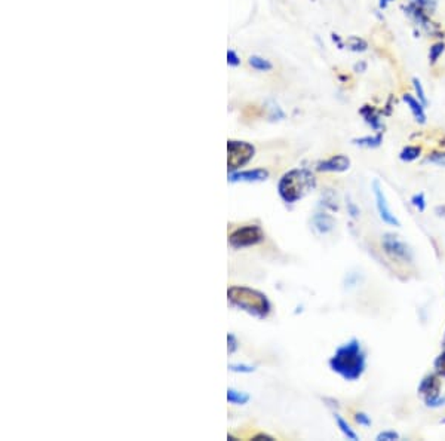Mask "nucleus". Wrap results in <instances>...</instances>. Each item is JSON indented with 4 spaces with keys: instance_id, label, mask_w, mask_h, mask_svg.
I'll use <instances>...</instances> for the list:
<instances>
[{
    "instance_id": "f257e3e1",
    "label": "nucleus",
    "mask_w": 445,
    "mask_h": 441,
    "mask_svg": "<svg viewBox=\"0 0 445 441\" xmlns=\"http://www.w3.org/2000/svg\"><path fill=\"white\" fill-rule=\"evenodd\" d=\"M329 369L347 382L359 380L367 370V353L362 343L352 338L340 345L328 361Z\"/></svg>"
},
{
    "instance_id": "f03ea898",
    "label": "nucleus",
    "mask_w": 445,
    "mask_h": 441,
    "mask_svg": "<svg viewBox=\"0 0 445 441\" xmlns=\"http://www.w3.org/2000/svg\"><path fill=\"white\" fill-rule=\"evenodd\" d=\"M314 188V177L307 170H291L282 176L277 185L280 196L287 204H295Z\"/></svg>"
},
{
    "instance_id": "7ed1b4c3",
    "label": "nucleus",
    "mask_w": 445,
    "mask_h": 441,
    "mask_svg": "<svg viewBox=\"0 0 445 441\" xmlns=\"http://www.w3.org/2000/svg\"><path fill=\"white\" fill-rule=\"evenodd\" d=\"M227 296L233 305L242 308L244 310L260 318L267 317L272 309L266 294L258 290L248 287H230Z\"/></svg>"
},
{
    "instance_id": "20e7f679",
    "label": "nucleus",
    "mask_w": 445,
    "mask_h": 441,
    "mask_svg": "<svg viewBox=\"0 0 445 441\" xmlns=\"http://www.w3.org/2000/svg\"><path fill=\"white\" fill-rule=\"evenodd\" d=\"M382 247L384 253L391 257L394 262L404 263V265H413L414 253L411 247L405 241H402L399 236L394 233H384L382 238Z\"/></svg>"
},
{
    "instance_id": "39448f33",
    "label": "nucleus",
    "mask_w": 445,
    "mask_h": 441,
    "mask_svg": "<svg viewBox=\"0 0 445 441\" xmlns=\"http://www.w3.org/2000/svg\"><path fill=\"white\" fill-rule=\"evenodd\" d=\"M227 152H229V159H227L229 170L235 173L237 168L244 167L245 163H248L252 159L255 149L250 143L230 140L227 143Z\"/></svg>"
},
{
    "instance_id": "423d86ee",
    "label": "nucleus",
    "mask_w": 445,
    "mask_h": 441,
    "mask_svg": "<svg viewBox=\"0 0 445 441\" xmlns=\"http://www.w3.org/2000/svg\"><path fill=\"white\" fill-rule=\"evenodd\" d=\"M263 240H265V232L262 230V228L255 225H248V226L236 229L229 236V244L233 248H245V247L257 245Z\"/></svg>"
},
{
    "instance_id": "0eeeda50",
    "label": "nucleus",
    "mask_w": 445,
    "mask_h": 441,
    "mask_svg": "<svg viewBox=\"0 0 445 441\" xmlns=\"http://www.w3.org/2000/svg\"><path fill=\"white\" fill-rule=\"evenodd\" d=\"M373 193H374V199H376L377 213H379V217L382 218V222L386 223L387 226L401 228V222L398 220V217L394 214L391 207H389L386 193H384L382 185L379 183V180L373 181Z\"/></svg>"
},
{
    "instance_id": "6e6552de",
    "label": "nucleus",
    "mask_w": 445,
    "mask_h": 441,
    "mask_svg": "<svg viewBox=\"0 0 445 441\" xmlns=\"http://www.w3.org/2000/svg\"><path fill=\"white\" fill-rule=\"evenodd\" d=\"M442 377L435 372V373H431V375H426L420 383H419V388H417V392L419 395L424 398H431V397H435V395H439L441 394V387H442Z\"/></svg>"
},
{
    "instance_id": "1a4fd4ad",
    "label": "nucleus",
    "mask_w": 445,
    "mask_h": 441,
    "mask_svg": "<svg viewBox=\"0 0 445 441\" xmlns=\"http://www.w3.org/2000/svg\"><path fill=\"white\" fill-rule=\"evenodd\" d=\"M350 168V159L346 155H334L318 163L321 173H344Z\"/></svg>"
},
{
    "instance_id": "9d476101",
    "label": "nucleus",
    "mask_w": 445,
    "mask_h": 441,
    "mask_svg": "<svg viewBox=\"0 0 445 441\" xmlns=\"http://www.w3.org/2000/svg\"><path fill=\"white\" fill-rule=\"evenodd\" d=\"M402 100L406 104V107L410 108V112L413 113L416 122H419L420 125H424L426 119H428V116H426V110H424L426 106L413 94H404Z\"/></svg>"
},
{
    "instance_id": "9b49d317",
    "label": "nucleus",
    "mask_w": 445,
    "mask_h": 441,
    "mask_svg": "<svg viewBox=\"0 0 445 441\" xmlns=\"http://www.w3.org/2000/svg\"><path fill=\"white\" fill-rule=\"evenodd\" d=\"M359 115L364 118V121L373 128L374 131L377 133H382V128H383V123H382V116H380V112L374 107V106H369V104H365L361 110H359Z\"/></svg>"
},
{
    "instance_id": "f8f14e48",
    "label": "nucleus",
    "mask_w": 445,
    "mask_h": 441,
    "mask_svg": "<svg viewBox=\"0 0 445 441\" xmlns=\"http://www.w3.org/2000/svg\"><path fill=\"white\" fill-rule=\"evenodd\" d=\"M269 177L267 170H248V171H240V173H230L229 178L230 181H263Z\"/></svg>"
},
{
    "instance_id": "ddd939ff",
    "label": "nucleus",
    "mask_w": 445,
    "mask_h": 441,
    "mask_svg": "<svg viewBox=\"0 0 445 441\" xmlns=\"http://www.w3.org/2000/svg\"><path fill=\"white\" fill-rule=\"evenodd\" d=\"M383 143V134L379 133L376 136H365L361 138H355L354 144L359 146V147H365V149H377Z\"/></svg>"
},
{
    "instance_id": "4468645a",
    "label": "nucleus",
    "mask_w": 445,
    "mask_h": 441,
    "mask_svg": "<svg viewBox=\"0 0 445 441\" xmlns=\"http://www.w3.org/2000/svg\"><path fill=\"white\" fill-rule=\"evenodd\" d=\"M334 419H336V424H337L339 430L342 431V434H343L347 440H350V441H358V440H359L358 434L354 431V428H352V427L347 424V420H346V419H343L340 415H336V416H334Z\"/></svg>"
},
{
    "instance_id": "2eb2a0df",
    "label": "nucleus",
    "mask_w": 445,
    "mask_h": 441,
    "mask_svg": "<svg viewBox=\"0 0 445 441\" xmlns=\"http://www.w3.org/2000/svg\"><path fill=\"white\" fill-rule=\"evenodd\" d=\"M421 156L420 146H405L399 153V159L402 162H414Z\"/></svg>"
},
{
    "instance_id": "dca6fc26",
    "label": "nucleus",
    "mask_w": 445,
    "mask_h": 441,
    "mask_svg": "<svg viewBox=\"0 0 445 441\" xmlns=\"http://www.w3.org/2000/svg\"><path fill=\"white\" fill-rule=\"evenodd\" d=\"M346 46L354 52H364L368 49V42L359 38V36H350V38H347L346 41Z\"/></svg>"
},
{
    "instance_id": "f3484780",
    "label": "nucleus",
    "mask_w": 445,
    "mask_h": 441,
    "mask_svg": "<svg viewBox=\"0 0 445 441\" xmlns=\"http://www.w3.org/2000/svg\"><path fill=\"white\" fill-rule=\"evenodd\" d=\"M445 51V44L444 42H436L431 46L429 49V63L431 66H435L438 63V60L441 59V55Z\"/></svg>"
},
{
    "instance_id": "a211bd4d",
    "label": "nucleus",
    "mask_w": 445,
    "mask_h": 441,
    "mask_svg": "<svg viewBox=\"0 0 445 441\" xmlns=\"http://www.w3.org/2000/svg\"><path fill=\"white\" fill-rule=\"evenodd\" d=\"M250 66L258 71H269L272 70V63L262 59V57H257V55H252V57L250 59Z\"/></svg>"
},
{
    "instance_id": "6ab92c4d",
    "label": "nucleus",
    "mask_w": 445,
    "mask_h": 441,
    "mask_svg": "<svg viewBox=\"0 0 445 441\" xmlns=\"http://www.w3.org/2000/svg\"><path fill=\"white\" fill-rule=\"evenodd\" d=\"M227 400L232 404H245L250 400V395L245 392H237L235 390H229L227 391Z\"/></svg>"
},
{
    "instance_id": "aec40b11",
    "label": "nucleus",
    "mask_w": 445,
    "mask_h": 441,
    "mask_svg": "<svg viewBox=\"0 0 445 441\" xmlns=\"http://www.w3.org/2000/svg\"><path fill=\"white\" fill-rule=\"evenodd\" d=\"M410 202H411V206H413L414 208H417L420 213H424V211H426V207H428V202H426V196H424L423 192L413 195Z\"/></svg>"
},
{
    "instance_id": "412c9836",
    "label": "nucleus",
    "mask_w": 445,
    "mask_h": 441,
    "mask_svg": "<svg viewBox=\"0 0 445 441\" xmlns=\"http://www.w3.org/2000/svg\"><path fill=\"white\" fill-rule=\"evenodd\" d=\"M413 88H414V93H416V97L424 104V106H428V97H426V91H424V88H423V85H421V82H420V79H417V78H413Z\"/></svg>"
},
{
    "instance_id": "4be33fe9",
    "label": "nucleus",
    "mask_w": 445,
    "mask_h": 441,
    "mask_svg": "<svg viewBox=\"0 0 445 441\" xmlns=\"http://www.w3.org/2000/svg\"><path fill=\"white\" fill-rule=\"evenodd\" d=\"M426 162H431L439 167H445V152L444 151H434L428 156H426Z\"/></svg>"
},
{
    "instance_id": "5701e85b",
    "label": "nucleus",
    "mask_w": 445,
    "mask_h": 441,
    "mask_svg": "<svg viewBox=\"0 0 445 441\" xmlns=\"http://www.w3.org/2000/svg\"><path fill=\"white\" fill-rule=\"evenodd\" d=\"M424 404H426V407H431V409L444 407L445 406V395L439 394V395H435L431 398H424Z\"/></svg>"
},
{
    "instance_id": "b1692460",
    "label": "nucleus",
    "mask_w": 445,
    "mask_h": 441,
    "mask_svg": "<svg viewBox=\"0 0 445 441\" xmlns=\"http://www.w3.org/2000/svg\"><path fill=\"white\" fill-rule=\"evenodd\" d=\"M321 218H322V222H319L318 218H314V225H317V228L322 232V233H325V232H329L331 229H332V226H334V222H332V218L331 217H328V216H321Z\"/></svg>"
},
{
    "instance_id": "393cba45",
    "label": "nucleus",
    "mask_w": 445,
    "mask_h": 441,
    "mask_svg": "<svg viewBox=\"0 0 445 441\" xmlns=\"http://www.w3.org/2000/svg\"><path fill=\"white\" fill-rule=\"evenodd\" d=\"M434 367H435V372L445 379V351L442 354H439L434 363Z\"/></svg>"
},
{
    "instance_id": "a878e982",
    "label": "nucleus",
    "mask_w": 445,
    "mask_h": 441,
    "mask_svg": "<svg viewBox=\"0 0 445 441\" xmlns=\"http://www.w3.org/2000/svg\"><path fill=\"white\" fill-rule=\"evenodd\" d=\"M376 440L377 441H397V440H399V434L397 431H392V430H386V431H382L380 434H377Z\"/></svg>"
},
{
    "instance_id": "bb28decb",
    "label": "nucleus",
    "mask_w": 445,
    "mask_h": 441,
    "mask_svg": "<svg viewBox=\"0 0 445 441\" xmlns=\"http://www.w3.org/2000/svg\"><path fill=\"white\" fill-rule=\"evenodd\" d=\"M355 422H357L358 425L365 427V428H368V427L373 425V420H371V417H369L367 413H364V412H358V413H355Z\"/></svg>"
},
{
    "instance_id": "cd10ccee",
    "label": "nucleus",
    "mask_w": 445,
    "mask_h": 441,
    "mask_svg": "<svg viewBox=\"0 0 445 441\" xmlns=\"http://www.w3.org/2000/svg\"><path fill=\"white\" fill-rule=\"evenodd\" d=\"M230 369H232L233 372H244V373H251V372H254V367H251V365H244V364L230 365Z\"/></svg>"
},
{
    "instance_id": "c85d7f7f",
    "label": "nucleus",
    "mask_w": 445,
    "mask_h": 441,
    "mask_svg": "<svg viewBox=\"0 0 445 441\" xmlns=\"http://www.w3.org/2000/svg\"><path fill=\"white\" fill-rule=\"evenodd\" d=\"M227 63H229L230 66H239L240 60H239V57H237L235 51H229V52H227Z\"/></svg>"
},
{
    "instance_id": "c756f323",
    "label": "nucleus",
    "mask_w": 445,
    "mask_h": 441,
    "mask_svg": "<svg viewBox=\"0 0 445 441\" xmlns=\"http://www.w3.org/2000/svg\"><path fill=\"white\" fill-rule=\"evenodd\" d=\"M347 208H349L352 217H358L361 214V210L354 204V202H347Z\"/></svg>"
},
{
    "instance_id": "7c9ffc66",
    "label": "nucleus",
    "mask_w": 445,
    "mask_h": 441,
    "mask_svg": "<svg viewBox=\"0 0 445 441\" xmlns=\"http://www.w3.org/2000/svg\"><path fill=\"white\" fill-rule=\"evenodd\" d=\"M254 440H267V441H272L275 440L272 435H267V434H258L254 437Z\"/></svg>"
},
{
    "instance_id": "2f4dec72",
    "label": "nucleus",
    "mask_w": 445,
    "mask_h": 441,
    "mask_svg": "<svg viewBox=\"0 0 445 441\" xmlns=\"http://www.w3.org/2000/svg\"><path fill=\"white\" fill-rule=\"evenodd\" d=\"M229 342H230V353H233L235 349H236V340H235V336H232V335H229Z\"/></svg>"
},
{
    "instance_id": "473e14b6",
    "label": "nucleus",
    "mask_w": 445,
    "mask_h": 441,
    "mask_svg": "<svg viewBox=\"0 0 445 441\" xmlns=\"http://www.w3.org/2000/svg\"><path fill=\"white\" fill-rule=\"evenodd\" d=\"M389 2H392V0H380V2H379V4H380V8H382V9H384V8L387 6V4H389Z\"/></svg>"
},
{
    "instance_id": "72a5a7b5",
    "label": "nucleus",
    "mask_w": 445,
    "mask_h": 441,
    "mask_svg": "<svg viewBox=\"0 0 445 441\" xmlns=\"http://www.w3.org/2000/svg\"><path fill=\"white\" fill-rule=\"evenodd\" d=\"M441 424H442V425H445V417H444V419H441Z\"/></svg>"
},
{
    "instance_id": "f704fd0d",
    "label": "nucleus",
    "mask_w": 445,
    "mask_h": 441,
    "mask_svg": "<svg viewBox=\"0 0 445 441\" xmlns=\"http://www.w3.org/2000/svg\"><path fill=\"white\" fill-rule=\"evenodd\" d=\"M442 343H444V346H445V336H444V342H442Z\"/></svg>"
}]
</instances>
